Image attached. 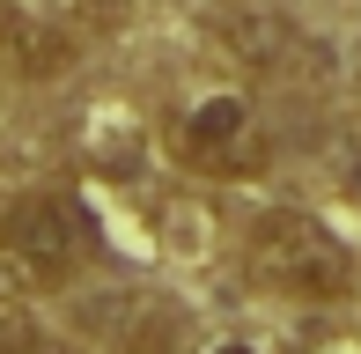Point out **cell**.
Here are the masks:
<instances>
[{
	"label": "cell",
	"instance_id": "cell-1",
	"mask_svg": "<svg viewBox=\"0 0 361 354\" xmlns=\"http://www.w3.org/2000/svg\"><path fill=\"white\" fill-rule=\"evenodd\" d=\"M96 207L74 185H15L0 192V273L23 295H59L96 266Z\"/></svg>",
	"mask_w": 361,
	"mask_h": 354
},
{
	"label": "cell",
	"instance_id": "cell-2",
	"mask_svg": "<svg viewBox=\"0 0 361 354\" xmlns=\"http://www.w3.org/2000/svg\"><path fill=\"white\" fill-rule=\"evenodd\" d=\"M162 148L177 170L207 177V185H251L273 170V126L243 89H192L162 126Z\"/></svg>",
	"mask_w": 361,
	"mask_h": 354
},
{
	"label": "cell",
	"instance_id": "cell-3",
	"mask_svg": "<svg viewBox=\"0 0 361 354\" xmlns=\"http://www.w3.org/2000/svg\"><path fill=\"white\" fill-rule=\"evenodd\" d=\"M243 266L281 303H347L354 295V251L302 207H266L243 229Z\"/></svg>",
	"mask_w": 361,
	"mask_h": 354
},
{
	"label": "cell",
	"instance_id": "cell-4",
	"mask_svg": "<svg viewBox=\"0 0 361 354\" xmlns=\"http://www.w3.org/2000/svg\"><path fill=\"white\" fill-rule=\"evenodd\" d=\"M81 332L96 354H185V325L147 288H111L81 303Z\"/></svg>",
	"mask_w": 361,
	"mask_h": 354
},
{
	"label": "cell",
	"instance_id": "cell-5",
	"mask_svg": "<svg viewBox=\"0 0 361 354\" xmlns=\"http://www.w3.org/2000/svg\"><path fill=\"white\" fill-rule=\"evenodd\" d=\"M207 30H214V44L243 74H295L302 67V30H295L281 8H266V0H236V8H221Z\"/></svg>",
	"mask_w": 361,
	"mask_h": 354
},
{
	"label": "cell",
	"instance_id": "cell-6",
	"mask_svg": "<svg viewBox=\"0 0 361 354\" xmlns=\"http://www.w3.org/2000/svg\"><path fill=\"white\" fill-rule=\"evenodd\" d=\"M81 52V37L67 23H59L52 8H15V23L0 30V59H8V74H23V82H44V74H67Z\"/></svg>",
	"mask_w": 361,
	"mask_h": 354
},
{
	"label": "cell",
	"instance_id": "cell-7",
	"mask_svg": "<svg viewBox=\"0 0 361 354\" xmlns=\"http://www.w3.org/2000/svg\"><path fill=\"white\" fill-rule=\"evenodd\" d=\"M192 354H266V347L243 340V332H221V340H207V347H192Z\"/></svg>",
	"mask_w": 361,
	"mask_h": 354
},
{
	"label": "cell",
	"instance_id": "cell-8",
	"mask_svg": "<svg viewBox=\"0 0 361 354\" xmlns=\"http://www.w3.org/2000/svg\"><path fill=\"white\" fill-rule=\"evenodd\" d=\"M302 354H361V340H354V332H332V340H310Z\"/></svg>",
	"mask_w": 361,
	"mask_h": 354
},
{
	"label": "cell",
	"instance_id": "cell-9",
	"mask_svg": "<svg viewBox=\"0 0 361 354\" xmlns=\"http://www.w3.org/2000/svg\"><path fill=\"white\" fill-rule=\"evenodd\" d=\"M15 8H23V0H0V30H8V23H15Z\"/></svg>",
	"mask_w": 361,
	"mask_h": 354
}]
</instances>
